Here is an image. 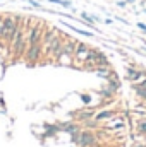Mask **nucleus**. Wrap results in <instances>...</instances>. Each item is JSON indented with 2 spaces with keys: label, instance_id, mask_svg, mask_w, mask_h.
Here are the masks:
<instances>
[{
  "label": "nucleus",
  "instance_id": "obj_15",
  "mask_svg": "<svg viewBox=\"0 0 146 147\" xmlns=\"http://www.w3.org/2000/svg\"><path fill=\"white\" fill-rule=\"evenodd\" d=\"M81 17H83L86 22H89V24H93V22H98V21H100V17H98V16H89V14H86V12H83V14H81Z\"/></svg>",
  "mask_w": 146,
  "mask_h": 147
},
{
  "label": "nucleus",
  "instance_id": "obj_11",
  "mask_svg": "<svg viewBox=\"0 0 146 147\" xmlns=\"http://www.w3.org/2000/svg\"><path fill=\"white\" fill-rule=\"evenodd\" d=\"M55 62H57L59 65H67V67H72V65H74V57H72V55H67V53H60V55L55 58Z\"/></svg>",
  "mask_w": 146,
  "mask_h": 147
},
{
  "label": "nucleus",
  "instance_id": "obj_10",
  "mask_svg": "<svg viewBox=\"0 0 146 147\" xmlns=\"http://www.w3.org/2000/svg\"><path fill=\"white\" fill-rule=\"evenodd\" d=\"M81 127L77 125V123H74V121H64V123H59V130H62V132H67V134H74V132H77Z\"/></svg>",
  "mask_w": 146,
  "mask_h": 147
},
{
  "label": "nucleus",
  "instance_id": "obj_14",
  "mask_svg": "<svg viewBox=\"0 0 146 147\" xmlns=\"http://www.w3.org/2000/svg\"><path fill=\"white\" fill-rule=\"evenodd\" d=\"M69 29H72L74 33H77V34H81V36H88V38H91L93 36V33H89V31H84V29H79V28H76V26H71V24H67V22H64Z\"/></svg>",
  "mask_w": 146,
  "mask_h": 147
},
{
  "label": "nucleus",
  "instance_id": "obj_5",
  "mask_svg": "<svg viewBox=\"0 0 146 147\" xmlns=\"http://www.w3.org/2000/svg\"><path fill=\"white\" fill-rule=\"evenodd\" d=\"M126 128V121H124V118H117V116H113V118H110L108 121L105 123V127H103V130L105 132H113V130H124Z\"/></svg>",
  "mask_w": 146,
  "mask_h": 147
},
{
  "label": "nucleus",
  "instance_id": "obj_8",
  "mask_svg": "<svg viewBox=\"0 0 146 147\" xmlns=\"http://www.w3.org/2000/svg\"><path fill=\"white\" fill-rule=\"evenodd\" d=\"M117 113H115V110H102V111H98L96 115H95V120L96 121H108L110 118H113Z\"/></svg>",
  "mask_w": 146,
  "mask_h": 147
},
{
  "label": "nucleus",
  "instance_id": "obj_7",
  "mask_svg": "<svg viewBox=\"0 0 146 147\" xmlns=\"http://www.w3.org/2000/svg\"><path fill=\"white\" fill-rule=\"evenodd\" d=\"M76 115H77V121H86V120L95 118L96 111H95V108H86V110H79Z\"/></svg>",
  "mask_w": 146,
  "mask_h": 147
},
{
  "label": "nucleus",
  "instance_id": "obj_3",
  "mask_svg": "<svg viewBox=\"0 0 146 147\" xmlns=\"http://www.w3.org/2000/svg\"><path fill=\"white\" fill-rule=\"evenodd\" d=\"M26 45H28V31L24 29V24H23V21H21V24H19L16 34H14V38H12L10 45H9L10 50H12L14 58H19V57L26 51Z\"/></svg>",
  "mask_w": 146,
  "mask_h": 147
},
{
  "label": "nucleus",
  "instance_id": "obj_4",
  "mask_svg": "<svg viewBox=\"0 0 146 147\" xmlns=\"http://www.w3.org/2000/svg\"><path fill=\"white\" fill-rule=\"evenodd\" d=\"M91 48L84 43H77V48H76V53H74V63H79L83 65L86 60H88V55H89Z\"/></svg>",
  "mask_w": 146,
  "mask_h": 147
},
{
  "label": "nucleus",
  "instance_id": "obj_2",
  "mask_svg": "<svg viewBox=\"0 0 146 147\" xmlns=\"http://www.w3.org/2000/svg\"><path fill=\"white\" fill-rule=\"evenodd\" d=\"M21 21H23V19H21L19 16H7V17H3L2 28H0V39H2L5 45H10V41H12L14 34H16V31H17Z\"/></svg>",
  "mask_w": 146,
  "mask_h": 147
},
{
  "label": "nucleus",
  "instance_id": "obj_23",
  "mask_svg": "<svg viewBox=\"0 0 146 147\" xmlns=\"http://www.w3.org/2000/svg\"><path fill=\"white\" fill-rule=\"evenodd\" d=\"M2 21H3V17H2V16H0V28H2Z\"/></svg>",
  "mask_w": 146,
  "mask_h": 147
},
{
  "label": "nucleus",
  "instance_id": "obj_12",
  "mask_svg": "<svg viewBox=\"0 0 146 147\" xmlns=\"http://www.w3.org/2000/svg\"><path fill=\"white\" fill-rule=\"evenodd\" d=\"M132 89H134V92H136L141 99L146 101V86H143L141 82H134V84H132Z\"/></svg>",
  "mask_w": 146,
  "mask_h": 147
},
{
  "label": "nucleus",
  "instance_id": "obj_22",
  "mask_svg": "<svg viewBox=\"0 0 146 147\" xmlns=\"http://www.w3.org/2000/svg\"><path fill=\"white\" fill-rule=\"evenodd\" d=\"M126 2H127V3H134L136 0H126Z\"/></svg>",
  "mask_w": 146,
  "mask_h": 147
},
{
  "label": "nucleus",
  "instance_id": "obj_21",
  "mask_svg": "<svg viewBox=\"0 0 146 147\" xmlns=\"http://www.w3.org/2000/svg\"><path fill=\"white\" fill-rule=\"evenodd\" d=\"M126 3H127V2H117V5H119V7H126Z\"/></svg>",
  "mask_w": 146,
  "mask_h": 147
},
{
  "label": "nucleus",
  "instance_id": "obj_19",
  "mask_svg": "<svg viewBox=\"0 0 146 147\" xmlns=\"http://www.w3.org/2000/svg\"><path fill=\"white\" fill-rule=\"evenodd\" d=\"M134 147H146V144H145V142H136Z\"/></svg>",
  "mask_w": 146,
  "mask_h": 147
},
{
  "label": "nucleus",
  "instance_id": "obj_1",
  "mask_svg": "<svg viewBox=\"0 0 146 147\" xmlns=\"http://www.w3.org/2000/svg\"><path fill=\"white\" fill-rule=\"evenodd\" d=\"M41 34H43V29L40 26H33L28 31V45H26L24 57L29 65H35L41 57Z\"/></svg>",
  "mask_w": 146,
  "mask_h": 147
},
{
  "label": "nucleus",
  "instance_id": "obj_16",
  "mask_svg": "<svg viewBox=\"0 0 146 147\" xmlns=\"http://www.w3.org/2000/svg\"><path fill=\"white\" fill-rule=\"evenodd\" d=\"M52 3H59V5H62V7H67V9H71L72 7V3L69 2V0H50Z\"/></svg>",
  "mask_w": 146,
  "mask_h": 147
},
{
  "label": "nucleus",
  "instance_id": "obj_9",
  "mask_svg": "<svg viewBox=\"0 0 146 147\" xmlns=\"http://www.w3.org/2000/svg\"><path fill=\"white\" fill-rule=\"evenodd\" d=\"M77 43H79V41H74L71 38H65V39H64V51H62V53H67V55H72L74 57L76 48H77Z\"/></svg>",
  "mask_w": 146,
  "mask_h": 147
},
{
  "label": "nucleus",
  "instance_id": "obj_18",
  "mask_svg": "<svg viewBox=\"0 0 146 147\" xmlns=\"http://www.w3.org/2000/svg\"><path fill=\"white\" fill-rule=\"evenodd\" d=\"M29 5H33V7H36V9H41V3L36 2V0H29Z\"/></svg>",
  "mask_w": 146,
  "mask_h": 147
},
{
  "label": "nucleus",
  "instance_id": "obj_17",
  "mask_svg": "<svg viewBox=\"0 0 146 147\" xmlns=\"http://www.w3.org/2000/svg\"><path fill=\"white\" fill-rule=\"evenodd\" d=\"M81 99H83L84 105H89L91 103V96H88V94H81Z\"/></svg>",
  "mask_w": 146,
  "mask_h": 147
},
{
  "label": "nucleus",
  "instance_id": "obj_20",
  "mask_svg": "<svg viewBox=\"0 0 146 147\" xmlns=\"http://www.w3.org/2000/svg\"><path fill=\"white\" fill-rule=\"evenodd\" d=\"M138 28H139V29H143V31H146V24H143V22H139V24H138Z\"/></svg>",
  "mask_w": 146,
  "mask_h": 147
},
{
  "label": "nucleus",
  "instance_id": "obj_6",
  "mask_svg": "<svg viewBox=\"0 0 146 147\" xmlns=\"http://www.w3.org/2000/svg\"><path fill=\"white\" fill-rule=\"evenodd\" d=\"M126 77H127V80L131 82V84H134V82H139V80H143L146 77V74L143 70H139V69H136V67H129L127 69V74H126Z\"/></svg>",
  "mask_w": 146,
  "mask_h": 147
},
{
  "label": "nucleus",
  "instance_id": "obj_13",
  "mask_svg": "<svg viewBox=\"0 0 146 147\" xmlns=\"http://www.w3.org/2000/svg\"><path fill=\"white\" fill-rule=\"evenodd\" d=\"M136 128H138V134L145 137V135H146V116H143V118H139V120H138Z\"/></svg>",
  "mask_w": 146,
  "mask_h": 147
}]
</instances>
